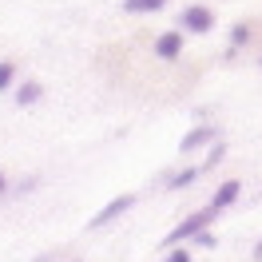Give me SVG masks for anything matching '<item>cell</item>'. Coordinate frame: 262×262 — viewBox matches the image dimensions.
Returning a JSON list of instances; mask_svg holds the SVG:
<instances>
[{
	"label": "cell",
	"instance_id": "7",
	"mask_svg": "<svg viewBox=\"0 0 262 262\" xmlns=\"http://www.w3.org/2000/svg\"><path fill=\"white\" fill-rule=\"evenodd\" d=\"M167 0H123V12L131 16H147V12H163Z\"/></svg>",
	"mask_w": 262,
	"mask_h": 262
},
{
	"label": "cell",
	"instance_id": "13",
	"mask_svg": "<svg viewBox=\"0 0 262 262\" xmlns=\"http://www.w3.org/2000/svg\"><path fill=\"white\" fill-rule=\"evenodd\" d=\"M254 258H262V243H258V250H254Z\"/></svg>",
	"mask_w": 262,
	"mask_h": 262
},
{
	"label": "cell",
	"instance_id": "12",
	"mask_svg": "<svg viewBox=\"0 0 262 262\" xmlns=\"http://www.w3.org/2000/svg\"><path fill=\"white\" fill-rule=\"evenodd\" d=\"M4 191H8V183H4V171H0V195H4Z\"/></svg>",
	"mask_w": 262,
	"mask_h": 262
},
{
	"label": "cell",
	"instance_id": "10",
	"mask_svg": "<svg viewBox=\"0 0 262 262\" xmlns=\"http://www.w3.org/2000/svg\"><path fill=\"white\" fill-rule=\"evenodd\" d=\"M12 83H16V64L0 60V92H12Z\"/></svg>",
	"mask_w": 262,
	"mask_h": 262
},
{
	"label": "cell",
	"instance_id": "14",
	"mask_svg": "<svg viewBox=\"0 0 262 262\" xmlns=\"http://www.w3.org/2000/svg\"><path fill=\"white\" fill-rule=\"evenodd\" d=\"M72 262H80V258H72Z\"/></svg>",
	"mask_w": 262,
	"mask_h": 262
},
{
	"label": "cell",
	"instance_id": "9",
	"mask_svg": "<svg viewBox=\"0 0 262 262\" xmlns=\"http://www.w3.org/2000/svg\"><path fill=\"white\" fill-rule=\"evenodd\" d=\"M199 171H203V167H191V171H179V175H171V183H167V187H171V191H183V187H191V183L199 179Z\"/></svg>",
	"mask_w": 262,
	"mask_h": 262
},
{
	"label": "cell",
	"instance_id": "2",
	"mask_svg": "<svg viewBox=\"0 0 262 262\" xmlns=\"http://www.w3.org/2000/svg\"><path fill=\"white\" fill-rule=\"evenodd\" d=\"M183 28H191V32H211L214 28V12L207 8V4H187L183 8V16H179Z\"/></svg>",
	"mask_w": 262,
	"mask_h": 262
},
{
	"label": "cell",
	"instance_id": "5",
	"mask_svg": "<svg viewBox=\"0 0 262 262\" xmlns=\"http://www.w3.org/2000/svg\"><path fill=\"white\" fill-rule=\"evenodd\" d=\"M155 56L159 60H179L183 56V32H163L155 40Z\"/></svg>",
	"mask_w": 262,
	"mask_h": 262
},
{
	"label": "cell",
	"instance_id": "11",
	"mask_svg": "<svg viewBox=\"0 0 262 262\" xmlns=\"http://www.w3.org/2000/svg\"><path fill=\"white\" fill-rule=\"evenodd\" d=\"M163 262H191V250H187V246H175V250H171Z\"/></svg>",
	"mask_w": 262,
	"mask_h": 262
},
{
	"label": "cell",
	"instance_id": "4",
	"mask_svg": "<svg viewBox=\"0 0 262 262\" xmlns=\"http://www.w3.org/2000/svg\"><path fill=\"white\" fill-rule=\"evenodd\" d=\"M214 139H219V131H214L211 123H203V127H195V131H187V135H183L179 151H183V155H191V151L207 147V143H214Z\"/></svg>",
	"mask_w": 262,
	"mask_h": 262
},
{
	"label": "cell",
	"instance_id": "6",
	"mask_svg": "<svg viewBox=\"0 0 262 262\" xmlns=\"http://www.w3.org/2000/svg\"><path fill=\"white\" fill-rule=\"evenodd\" d=\"M238 191H243V183H238V179H227L223 187H219V191H214L211 207H214V211H223V207H230V203L238 199Z\"/></svg>",
	"mask_w": 262,
	"mask_h": 262
},
{
	"label": "cell",
	"instance_id": "3",
	"mask_svg": "<svg viewBox=\"0 0 262 262\" xmlns=\"http://www.w3.org/2000/svg\"><path fill=\"white\" fill-rule=\"evenodd\" d=\"M131 207H135V195H115L99 214H92V223H88V227H92V230H96V227H107V223H115L123 211H131Z\"/></svg>",
	"mask_w": 262,
	"mask_h": 262
},
{
	"label": "cell",
	"instance_id": "1",
	"mask_svg": "<svg viewBox=\"0 0 262 262\" xmlns=\"http://www.w3.org/2000/svg\"><path fill=\"white\" fill-rule=\"evenodd\" d=\"M214 207H203V211H195L191 214V219H183L179 227L171 230V234H167V246H179V243H187V238H199V234H203V230L211 227V219H214Z\"/></svg>",
	"mask_w": 262,
	"mask_h": 262
},
{
	"label": "cell",
	"instance_id": "8",
	"mask_svg": "<svg viewBox=\"0 0 262 262\" xmlns=\"http://www.w3.org/2000/svg\"><path fill=\"white\" fill-rule=\"evenodd\" d=\"M40 96H44V88H40L36 80H28V83H20V88H16V103H20V107H32Z\"/></svg>",
	"mask_w": 262,
	"mask_h": 262
}]
</instances>
